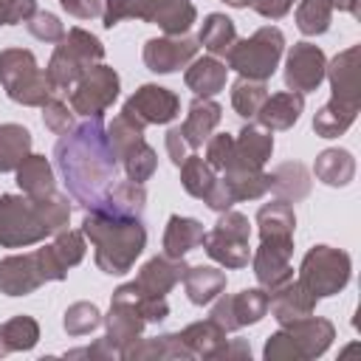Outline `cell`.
Returning <instances> with one entry per match:
<instances>
[{
    "label": "cell",
    "instance_id": "obj_29",
    "mask_svg": "<svg viewBox=\"0 0 361 361\" xmlns=\"http://www.w3.org/2000/svg\"><path fill=\"white\" fill-rule=\"evenodd\" d=\"M31 155V133L20 124H0V172H14Z\"/></svg>",
    "mask_w": 361,
    "mask_h": 361
},
{
    "label": "cell",
    "instance_id": "obj_46",
    "mask_svg": "<svg viewBox=\"0 0 361 361\" xmlns=\"http://www.w3.org/2000/svg\"><path fill=\"white\" fill-rule=\"evenodd\" d=\"M37 11V3L34 0H8V8H6V25H14V23H28Z\"/></svg>",
    "mask_w": 361,
    "mask_h": 361
},
{
    "label": "cell",
    "instance_id": "obj_11",
    "mask_svg": "<svg viewBox=\"0 0 361 361\" xmlns=\"http://www.w3.org/2000/svg\"><path fill=\"white\" fill-rule=\"evenodd\" d=\"M290 254H293V237H279V234L259 237V248L254 254V274L262 288L274 290L288 279H293Z\"/></svg>",
    "mask_w": 361,
    "mask_h": 361
},
{
    "label": "cell",
    "instance_id": "obj_32",
    "mask_svg": "<svg viewBox=\"0 0 361 361\" xmlns=\"http://www.w3.org/2000/svg\"><path fill=\"white\" fill-rule=\"evenodd\" d=\"M355 113H358L355 104L330 99V102L316 113V118H313V130H316L322 138H336V135H341V133L355 121Z\"/></svg>",
    "mask_w": 361,
    "mask_h": 361
},
{
    "label": "cell",
    "instance_id": "obj_40",
    "mask_svg": "<svg viewBox=\"0 0 361 361\" xmlns=\"http://www.w3.org/2000/svg\"><path fill=\"white\" fill-rule=\"evenodd\" d=\"M99 324H102V313H99V307L90 305V302H76V305H71L68 313H65V330H68L71 336H85V333L96 330Z\"/></svg>",
    "mask_w": 361,
    "mask_h": 361
},
{
    "label": "cell",
    "instance_id": "obj_30",
    "mask_svg": "<svg viewBox=\"0 0 361 361\" xmlns=\"http://www.w3.org/2000/svg\"><path fill=\"white\" fill-rule=\"evenodd\" d=\"M313 172L327 186H347L353 180V175H355V161H353V155L347 149H324L316 158Z\"/></svg>",
    "mask_w": 361,
    "mask_h": 361
},
{
    "label": "cell",
    "instance_id": "obj_1",
    "mask_svg": "<svg viewBox=\"0 0 361 361\" xmlns=\"http://www.w3.org/2000/svg\"><path fill=\"white\" fill-rule=\"evenodd\" d=\"M54 158L71 197L87 212H102L118 172V155L107 138L104 116H87L62 133L54 147Z\"/></svg>",
    "mask_w": 361,
    "mask_h": 361
},
{
    "label": "cell",
    "instance_id": "obj_18",
    "mask_svg": "<svg viewBox=\"0 0 361 361\" xmlns=\"http://www.w3.org/2000/svg\"><path fill=\"white\" fill-rule=\"evenodd\" d=\"M271 152H274V135H271V130L257 127V124H248L234 138V158H231V166L228 169H251V172H257V169L265 166V161L271 158Z\"/></svg>",
    "mask_w": 361,
    "mask_h": 361
},
{
    "label": "cell",
    "instance_id": "obj_39",
    "mask_svg": "<svg viewBox=\"0 0 361 361\" xmlns=\"http://www.w3.org/2000/svg\"><path fill=\"white\" fill-rule=\"evenodd\" d=\"M330 17H333V6L327 0H302L296 8V25L307 37L324 34L330 28Z\"/></svg>",
    "mask_w": 361,
    "mask_h": 361
},
{
    "label": "cell",
    "instance_id": "obj_17",
    "mask_svg": "<svg viewBox=\"0 0 361 361\" xmlns=\"http://www.w3.org/2000/svg\"><path fill=\"white\" fill-rule=\"evenodd\" d=\"M358 56H361L358 45H350L324 71V76H330V85H333V99L355 104V107L361 104V68H358Z\"/></svg>",
    "mask_w": 361,
    "mask_h": 361
},
{
    "label": "cell",
    "instance_id": "obj_28",
    "mask_svg": "<svg viewBox=\"0 0 361 361\" xmlns=\"http://www.w3.org/2000/svg\"><path fill=\"white\" fill-rule=\"evenodd\" d=\"M14 172H17V183H20L23 195L42 197V195L54 192V169L42 155H28Z\"/></svg>",
    "mask_w": 361,
    "mask_h": 361
},
{
    "label": "cell",
    "instance_id": "obj_50",
    "mask_svg": "<svg viewBox=\"0 0 361 361\" xmlns=\"http://www.w3.org/2000/svg\"><path fill=\"white\" fill-rule=\"evenodd\" d=\"M6 8H8V0H0V25H6Z\"/></svg>",
    "mask_w": 361,
    "mask_h": 361
},
{
    "label": "cell",
    "instance_id": "obj_41",
    "mask_svg": "<svg viewBox=\"0 0 361 361\" xmlns=\"http://www.w3.org/2000/svg\"><path fill=\"white\" fill-rule=\"evenodd\" d=\"M54 245V251L59 254V259L71 268V265H76V262H82V257H85V237H82V231H56V240L51 243Z\"/></svg>",
    "mask_w": 361,
    "mask_h": 361
},
{
    "label": "cell",
    "instance_id": "obj_37",
    "mask_svg": "<svg viewBox=\"0 0 361 361\" xmlns=\"http://www.w3.org/2000/svg\"><path fill=\"white\" fill-rule=\"evenodd\" d=\"M118 158L124 161V172H127V178L135 180V183H144V180L155 172V166H158V158H155L152 147H149L144 138H138L135 144H130L127 149H121Z\"/></svg>",
    "mask_w": 361,
    "mask_h": 361
},
{
    "label": "cell",
    "instance_id": "obj_48",
    "mask_svg": "<svg viewBox=\"0 0 361 361\" xmlns=\"http://www.w3.org/2000/svg\"><path fill=\"white\" fill-rule=\"evenodd\" d=\"M186 138L180 135V127H172L169 133H166V152H169V158H172V164L175 166H180L183 164V158H186Z\"/></svg>",
    "mask_w": 361,
    "mask_h": 361
},
{
    "label": "cell",
    "instance_id": "obj_44",
    "mask_svg": "<svg viewBox=\"0 0 361 361\" xmlns=\"http://www.w3.org/2000/svg\"><path fill=\"white\" fill-rule=\"evenodd\" d=\"M28 31H31L37 39H45V42H59V39L65 37L62 23H59L51 11H34V17L28 20Z\"/></svg>",
    "mask_w": 361,
    "mask_h": 361
},
{
    "label": "cell",
    "instance_id": "obj_5",
    "mask_svg": "<svg viewBox=\"0 0 361 361\" xmlns=\"http://www.w3.org/2000/svg\"><path fill=\"white\" fill-rule=\"evenodd\" d=\"M48 220L42 209V197L28 195H3L0 197V243L6 248H20L39 243L48 237Z\"/></svg>",
    "mask_w": 361,
    "mask_h": 361
},
{
    "label": "cell",
    "instance_id": "obj_14",
    "mask_svg": "<svg viewBox=\"0 0 361 361\" xmlns=\"http://www.w3.org/2000/svg\"><path fill=\"white\" fill-rule=\"evenodd\" d=\"M327 62L322 48L310 45V42H296L293 51L288 54V65H285V85L296 93H307L316 90L324 79Z\"/></svg>",
    "mask_w": 361,
    "mask_h": 361
},
{
    "label": "cell",
    "instance_id": "obj_27",
    "mask_svg": "<svg viewBox=\"0 0 361 361\" xmlns=\"http://www.w3.org/2000/svg\"><path fill=\"white\" fill-rule=\"evenodd\" d=\"M268 180H271V189L279 195V200H302L307 192H310V175L302 164H279L274 172H268Z\"/></svg>",
    "mask_w": 361,
    "mask_h": 361
},
{
    "label": "cell",
    "instance_id": "obj_26",
    "mask_svg": "<svg viewBox=\"0 0 361 361\" xmlns=\"http://www.w3.org/2000/svg\"><path fill=\"white\" fill-rule=\"evenodd\" d=\"M203 234L206 231L197 220L172 214L166 223V231H164V254L166 257H183L203 243Z\"/></svg>",
    "mask_w": 361,
    "mask_h": 361
},
{
    "label": "cell",
    "instance_id": "obj_34",
    "mask_svg": "<svg viewBox=\"0 0 361 361\" xmlns=\"http://www.w3.org/2000/svg\"><path fill=\"white\" fill-rule=\"evenodd\" d=\"M39 338V327L31 316H14L0 324V355L11 350H31Z\"/></svg>",
    "mask_w": 361,
    "mask_h": 361
},
{
    "label": "cell",
    "instance_id": "obj_10",
    "mask_svg": "<svg viewBox=\"0 0 361 361\" xmlns=\"http://www.w3.org/2000/svg\"><path fill=\"white\" fill-rule=\"evenodd\" d=\"M118 96V73L102 62L87 68L76 85L71 87V107L73 113L87 116H104V110L116 102Z\"/></svg>",
    "mask_w": 361,
    "mask_h": 361
},
{
    "label": "cell",
    "instance_id": "obj_36",
    "mask_svg": "<svg viewBox=\"0 0 361 361\" xmlns=\"http://www.w3.org/2000/svg\"><path fill=\"white\" fill-rule=\"evenodd\" d=\"M214 180H217L214 169L206 164V158H197V155H186L183 158V164H180V183H183V189L192 197L206 200V195L212 192Z\"/></svg>",
    "mask_w": 361,
    "mask_h": 361
},
{
    "label": "cell",
    "instance_id": "obj_19",
    "mask_svg": "<svg viewBox=\"0 0 361 361\" xmlns=\"http://www.w3.org/2000/svg\"><path fill=\"white\" fill-rule=\"evenodd\" d=\"M183 271H186V265H183V257H152L144 268H141V274L135 276V290L141 293V296H166V290L175 285V282H180V276H183Z\"/></svg>",
    "mask_w": 361,
    "mask_h": 361
},
{
    "label": "cell",
    "instance_id": "obj_23",
    "mask_svg": "<svg viewBox=\"0 0 361 361\" xmlns=\"http://www.w3.org/2000/svg\"><path fill=\"white\" fill-rule=\"evenodd\" d=\"M220 104L212 102V99H195L189 104V113H186V121L180 124V135L186 138L189 147H200L203 141H209L212 130L220 124Z\"/></svg>",
    "mask_w": 361,
    "mask_h": 361
},
{
    "label": "cell",
    "instance_id": "obj_25",
    "mask_svg": "<svg viewBox=\"0 0 361 361\" xmlns=\"http://www.w3.org/2000/svg\"><path fill=\"white\" fill-rule=\"evenodd\" d=\"M183 285H186V293H189V302L192 305H209L214 302L223 288H226V274L220 268H212V265H195V268H186L183 271Z\"/></svg>",
    "mask_w": 361,
    "mask_h": 361
},
{
    "label": "cell",
    "instance_id": "obj_8",
    "mask_svg": "<svg viewBox=\"0 0 361 361\" xmlns=\"http://www.w3.org/2000/svg\"><path fill=\"white\" fill-rule=\"evenodd\" d=\"M350 279V257L338 248L330 245H316L307 251L299 268V285L319 296H333L338 293Z\"/></svg>",
    "mask_w": 361,
    "mask_h": 361
},
{
    "label": "cell",
    "instance_id": "obj_4",
    "mask_svg": "<svg viewBox=\"0 0 361 361\" xmlns=\"http://www.w3.org/2000/svg\"><path fill=\"white\" fill-rule=\"evenodd\" d=\"M102 56H104V48L93 34H87L85 28H71L59 39V45L45 68L48 82L54 85V90H71L87 68L102 62Z\"/></svg>",
    "mask_w": 361,
    "mask_h": 361
},
{
    "label": "cell",
    "instance_id": "obj_42",
    "mask_svg": "<svg viewBox=\"0 0 361 361\" xmlns=\"http://www.w3.org/2000/svg\"><path fill=\"white\" fill-rule=\"evenodd\" d=\"M42 121H45V127L51 133L62 135V133H68L73 127V107H68L62 99H48L42 104Z\"/></svg>",
    "mask_w": 361,
    "mask_h": 361
},
{
    "label": "cell",
    "instance_id": "obj_22",
    "mask_svg": "<svg viewBox=\"0 0 361 361\" xmlns=\"http://www.w3.org/2000/svg\"><path fill=\"white\" fill-rule=\"evenodd\" d=\"M305 107V99L302 93L296 90H285V93H274L262 102V107L257 110V118H259V127L265 130H288L299 121V113Z\"/></svg>",
    "mask_w": 361,
    "mask_h": 361
},
{
    "label": "cell",
    "instance_id": "obj_15",
    "mask_svg": "<svg viewBox=\"0 0 361 361\" xmlns=\"http://www.w3.org/2000/svg\"><path fill=\"white\" fill-rule=\"evenodd\" d=\"M45 279V268L39 259V251L31 254H14L0 262V290L8 296H25L37 290Z\"/></svg>",
    "mask_w": 361,
    "mask_h": 361
},
{
    "label": "cell",
    "instance_id": "obj_47",
    "mask_svg": "<svg viewBox=\"0 0 361 361\" xmlns=\"http://www.w3.org/2000/svg\"><path fill=\"white\" fill-rule=\"evenodd\" d=\"M251 6H254L257 14H262L268 20H279V17H285L290 11L293 0H251Z\"/></svg>",
    "mask_w": 361,
    "mask_h": 361
},
{
    "label": "cell",
    "instance_id": "obj_6",
    "mask_svg": "<svg viewBox=\"0 0 361 361\" xmlns=\"http://www.w3.org/2000/svg\"><path fill=\"white\" fill-rule=\"evenodd\" d=\"M330 338H333V324L327 319H313L307 313V316L285 322V330L268 338L265 358L268 361L271 358H313L327 350Z\"/></svg>",
    "mask_w": 361,
    "mask_h": 361
},
{
    "label": "cell",
    "instance_id": "obj_20",
    "mask_svg": "<svg viewBox=\"0 0 361 361\" xmlns=\"http://www.w3.org/2000/svg\"><path fill=\"white\" fill-rule=\"evenodd\" d=\"M141 330H144V319H141L138 307H135L133 302H127V299L113 296L104 341H107L113 350H118V355H121V350H124L127 344H133V341L141 336Z\"/></svg>",
    "mask_w": 361,
    "mask_h": 361
},
{
    "label": "cell",
    "instance_id": "obj_38",
    "mask_svg": "<svg viewBox=\"0 0 361 361\" xmlns=\"http://www.w3.org/2000/svg\"><path fill=\"white\" fill-rule=\"evenodd\" d=\"M265 99H268V87H265V82H259V79H245V76H240V79L234 82V87H231V104H234V110H237L240 116H245V118L257 116V110L262 107Z\"/></svg>",
    "mask_w": 361,
    "mask_h": 361
},
{
    "label": "cell",
    "instance_id": "obj_3",
    "mask_svg": "<svg viewBox=\"0 0 361 361\" xmlns=\"http://www.w3.org/2000/svg\"><path fill=\"white\" fill-rule=\"evenodd\" d=\"M0 82L8 99L31 107H42L56 90L48 82V73L37 68V59L25 48H6L0 54Z\"/></svg>",
    "mask_w": 361,
    "mask_h": 361
},
{
    "label": "cell",
    "instance_id": "obj_31",
    "mask_svg": "<svg viewBox=\"0 0 361 361\" xmlns=\"http://www.w3.org/2000/svg\"><path fill=\"white\" fill-rule=\"evenodd\" d=\"M197 42L212 54V56H226L228 48L237 42V28L234 23L226 17V14H209L203 20V28H200V37Z\"/></svg>",
    "mask_w": 361,
    "mask_h": 361
},
{
    "label": "cell",
    "instance_id": "obj_35",
    "mask_svg": "<svg viewBox=\"0 0 361 361\" xmlns=\"http://www.w3.org/2000/svg\"><path fill=\"white\" fill-rule=\"evenodd\" d=\"M257 226H259V237H262V234L293 237L296 214H293V209H290L288 200H274V203H265V206L257 212Z\"/></svg>",
    "mask_w": 361,
    "mask_h": 361
},
{
    "label": "cell",
    "instance_id": "obj_7",
    "mask_svg": "<svg viewBox=\"0 0 361 361\" xmlns=\"http://www.w3.org/2000/svg\"><path fill=\"white\" fill-rule=\"evenodd\" d=\"M282 45H285L282 31L274 25H265V28L254 31L248 39H237L228 48L226 62H228V68L240 71L245 79L265 82L276 71V62L282 56Z\"/></svg>",
    "mask_w": 361,
    "mask_h": 361
},
{
    "label": "cell",
    "instance_id": "obj_16",
    "mask_svg": "<svg viewBox=\"0 0 361 361\" xmlns=\"http://www.w3.org/2000/svg\"><path fill=\"white\" fill-rule=\"evenodd\" d=\"M197 54V42L186 34L178 37H161V39H149L144 45V65L155 73H172L178 68H183L186 62H192Z\"/></svg>",
    "mask_w": 361,
    "mask_h": 361
},
{
    "label": "cell",
    "instance_id": "obj_2",
    "mask_svg": "<svg viewBox=\"0 0 361 361\" xmlns=\"http://www.w3.org/2000/svg\"><path fill=\"white\" fill-rule=\"evenodd\" d=\"M82 234L90 237L96 248V265L104 274H127L147 243V231L138 217L104 212H90L82 220Z\"/></svg>",
    "mask_w": 361,
    "mask_h": 361
},
{
    "label": "cell",
    "instance_id": "obj_43",
    "mask_svg": "<svg viewBox=\"0 0 361 361\" xmlns=\"http://www.w3.org/2000/svg\"><path fill=\"white\" fill-rule=\"evenodd\" d=\"M231 158H234V135L228 133H220L214 138H209V147H206V164L217 172H226L231 166Z\"/></svg>",
    "mask_w": 361,
    "mask_h": 361
},
{
    "label": "cell",
    "instance_id": "obj_21",
    "mask_svg": "<svg viewBox=\"0 0 361 361\" xmlns=\"http://www.w3.org/2000/svg\"><path fill=\"white\" fill-rule=\"evenodd\" d=\"M316 307V296L307 293L299 282L288 279L285 285L274 288L268 293V310L274 313V319H279L282 324L290 322V319H299V316H307L310 310Z\"/></svg>",
    "mask_w": 361,
    "mask_h": 361
},
{
    "label": "cell",
    "instance_id": "obj_24",
    "mask_svg": "<svg viewBox=\"0 0 361 361\" xmlns=\"http://www.w3.org/2000/svg\"><path fill=\"white\" fill-rule=\"evenodd\" d=\"M226 73H228V68L217 56H203L186 68L183 79H186V87L195 90L200 99H212L214 93H220L226 87Z\"/></svg>",
    "mask_w": 361,
    "mask_h": 361
},
{
    "label": "cell",
    "instance_id": "obj_33",
    "mask_svg": "<svg viewBox=\"0 0 361 361\" xmlns=\"http://www.w3.org/2000/svg\"><path fill=\"white\" fill-rule=\"evenodd\" d=\"M180 341L189 347V353H197V355H214V350L226 341V330L214 322V319H206V322H195L189 324L183 333H178Z\"/></svg>",
    "mask_w": 361,
    "mask_h": 361
},
{
    "label": "cell",
    "instance_id": "obj_45",
    "mask_svg": "<svg viewBox=\"0 0 361 361\" xmlns=\"http://www.w3.org/2000/svg\"><path fill=\"white\" fill-rule=\"evenodd\" d=\"M62 8L79 20H90V17H99L102 14V0H59Z\"/></svg>",
    "mask_w": 361,
    "mask_h": 361
},
{
    "label": "cell",
    "instance_id": "obj_9",
    "mask_svg": "<svg viewBox=\"0 0 361 361\" xmlns=\"http://www.w3.org/2000/svg\"><path fill=\"white\" fill-rule=\"evenodd\" d=\"M248 234H251L248 217H243L240 212H228L226 209V214L214 223V228L203 234V243L200 245L220 265H226V268H243V265H248V257H251V251H248Z\"/></svg>",
    "mask_w": 361,
    "mask_h": 361
},
{
    "label": "cell",
    "instance_id": "obj_49",
    "mask_svg": "<svg viewBox=\"0 0 361 361\" xmlns=\"http://www.w3.org/2000/svg\"><path fill=\"white\" fill-rule=\"evenodd\" d=\"M333 8H341V11H350V14H358V0H327Z\"/></svg>",
    "mask_w": 361,
    "mask_h": 361
},
{
    "label": "cell",
    "instance_id": "obj_12",
    "mask_svg": "<svg viewBox=\"0 0 361 361\" xmlns=\"http://www.w3.org/2000/svg\"><path fill=\"white\" fill-rule=\"evenodd\" d=\"M180 110V102L172 90L166 87H158V85H144L138 87L127 104H124V116L133 118L138 127H147V124H166L178 116Z\"/></svg>",
    "mask_w": 361,
    "mask_h": 361
},
{
    "label": "cell",
    "instance_id": "obj_13",
    "mask_svg": "<svg viewBox=\"0 0 361 361\" xmlns=\"http://www.w3.org/2000/svg\"><path fill=\"white\" fill-rule=\"evenodd\" d=\"M268 313V293L259 288L240 290L237 296H220L212 307V316L223 330H237L243 324H254Z\"/></svg>",
    "mask_w": 361,
    "mask_h": 361
}]
</instances>
